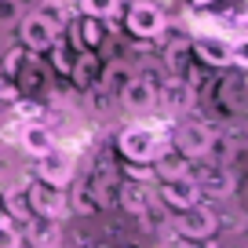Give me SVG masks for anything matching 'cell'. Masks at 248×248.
Listing matches in <instances>:
<instances>
[{
	"label": "cell",
	"instance_id": "cell-1",
	"mask_svg": "<svg viewBox=\"0 0 248 248\" xmlns=\"http://www.w3.org/2000/svg\"><path fill=\"white\" fill-rule=\"evenodd\" d=\"M168 150V135H161L150 124H128L117 132V154L124 164H154Z\"/></svg>",
	"mask_w": 248,
	"mask_h": 248
},
{
	"label": "cell",
	"instance_id": "cell-2",
	"mask_svg": "<svg viewBox=\"0 0 248 248\" xmlns=\"http://www.w3.org/2000/svg\"><path fill=\"white\" fill-rule=\"evenodd\" d=\"M168 150L183 154L186 161H208L212 150H216V132L201 117H183L168 132Z\"/></svg>",
	"mask_w": 248,
	"mask_h": 248
},
{
	"label": "cell",
	"instance_id": "cell-3",
	"mask_svg": "<svg viewBox=\"0 0 248 248\" xmlns=\"http://www.w3.org/2000/svg\"><path fill=\"white\" fill-rule=\"evenodd\" d=\"M124 30L135 40H161L168 33V15L154 0H132L124 8Z\"/></svg>",
	"mask_w": 248,
	"mask_h": 248
},
{
	"label": "cell",
	"instance_id": "cell-4",
	"mask_svg": "<svg viewBox=\"0 0 248 248\" xmlns=\"http://www.w3.org/2000/svg\"><path fill=\"white\" fill-rule=\"evenodd\" d=\"M26 194V208H30L33 219H47V223H62L70 216V201H66V190H55V186H44L33 179L30 186H22Z\"/></svg>",
	"mask_w": 248,
	"mask_h": 248
},
{
	"label": "cell",
	"instance_id": "cell-5",
	"mask_svg": "<svg viewBox=\"0 0 248 248\" xmlns=\"http://www.w3.org/2000/svg\"><path fill=\"white\" fill-rule=\"evenodd\" d=\"M73 175H77V161H73L70 150L51 146L47 154L37 157V168H33V179L44 186H55V190H70Z\"/></svg>",
	"mask_w": 248,
	"mask_h": 248
},
{
	"label": "cell",
	"instance_id": "cell-6",
	"mask_svg": "<svg viewBox=\"0 0 248 248\" xmlns=\"http://www.w3.org/2000/svg\"><path fill=\"white\" fill-rule=\"evenodd\" d=\"M171 230H175V237H186V241L216 237V233H219V216H216V208H212V204L197 201V204H190V208L175 212Z\"/></svg>",
	"mask_w": 248,
	"mask_h": 248
},
{
	"label": "cell",
	"instance_id": "cell-7",
	"mask_svg": "<svg viewBox=\"0 0 248 248\" xmlns=\"http://www.w3.org/2000/svg\"><path fill=\"white\" fill-rule=\"evenodd\" d=\"M157 77L150 70H135L132 77H128V84L121 88V95H117V102H121L128 113H150V109H157Z\"/></svg>",
	"mask_w": 248,
	"mask_h": 248
},
{
	"label": "cell",
	"instance_id": "cell-8",
	"mask_svg": "<svg viewBox=\"0 0 248 248\" xmlns=\"http://www.w3.org/2000/svg\"><path fill=\"white\" fill-rule=\"evenodd\" d=\"M197 62L201 66H212V70H230V51H233V40L223 37V33H201V37L190 40Z\"/></svg>",
	"mask_w": 248,
	"mask_h": 248
},
{
	"label": "cell",
	"instance_id": "cell-9",
	"mask_svg": "<svg viewBox=\"0 0 248 248\" xmlns=\"http://www.w3.org/2000/svg\"><path fill=\"white\" fill-rule=\"evenodd\" d=\"M117 204L128 219H142L154 204V190H150V183H139V179H121L117 183Z\"/></svg>",
	"mask_w": 248,
	"mask_h": 248
},
{
	"label": "cell",
	"instance_id": "cell-10",
	"mask_svg": "<svg viewBox=\"0 0 248 248\" xmlns=\"http://www.w3.org/2000/svg\"><path fill=\"white\" fill-rule=\"evenodd\" d=\"M157 197H161V204H164V208H171V212H183V208H190V204L204 201L201 190H197V183H194V175L161 179V190H157Z\"/></svg>",
	"mask_w": 248,
	"mask_h": 248
},
{
	"label": "cell",
	"instance_id": "cell-11",
	"mask_svg": "<svg viewBox=\"0 0 248 248\" xmlns=\"http://www.w3.org/2000/svg\"><path fill=\"white\" fill-rule=\"evenodd\" d=\"M55 37H59V33H55L37 11H26L22 22H18V44H22L30 55H44L47 47L55 44Z\"/></svg>",
	"mask_w": 248,
	"mask_h": 248
},
{
	"label": "cell",
	"instance_id": "cell-12",
	"mask_svg": "<svg viewBox=\"0 0 248 248\" xmlns=\"http://www.w3.org/2000/svg\"><path fill=\"white\" fill-rule=\"evenodd\" d=\"M194 183L201 190V197H230L233 194V171L216 161H208L204 168H194Z\"/></svg>",
	"mask_w": 248,
	"mask_h": 248
},
{
	"label": "cell",
	"instance_id": "cell-13",
	"mask_svg": "<svg viewBox=\"0 0 248 248\" xmlns=\"http://www.w3.org/2000/svg\"><path fill=\"white\" fill-rule=\"evenodd\" d=\"M70 44L77 51H99L102 40H106V22L102 18H92V15H80V18H70Z\"/></svg>",
	"mask_w": 248,
	"mask_h": 248
},
{
	"label": "cell",
	"instance_id": "cell-14",
	"mask_svg": "<svg viewBox=\"0 0 248 248\" xmlns=\"http://www.w3.org/2000/svg\"><path fill=\"white\" fill-rule=\"evenodd\" d=\"M190 59H194V47H190V37L183 40H171L168 47H164V73L175 80H186L190 84V77H194V70H190Z\"/></svg>",
	"mask_w": 248,
	"mask_h": 248
},
{
	"label": "cell",
	"instance_id": "cell-15",
	"mask_svg": "<svg viewBox=\"0 0 248 248\" xmlns=\"http://www.w3.org/2000/svg\"><path fill=\"white\" fill-rule=\"evenodd\" d=\"M18 146H22V154H30L33 161H37L40 154H47V150L55 146V132L44 121H30V124L18 128Z\"/></svg>",
	"mask_w": 248,
	"mask_h": 248
},
{
	"label": "cell",
	"instance_id": "cell-16",
	"mask_svg": "<svg viewBox=\"0 0 248 248\" xmlns=\"http://www.w3.org/2000/svg\"><path fill=\"white\" fill-rule=\"evenodd\" d=\"M219 106L226 113H245V73L241 70H230L223 80H219Z\"/></svg>",
	"mask_w": 248,
	"mask_h": 248
},
{
	"label": "cell",
	"instance_id": "cell-17",
	"mask_svg": "<svg viewBox=\"0 0 248 248\" xmlns=\"http://www.w3.org/2000/svg\"><path fill=\"white\" fill-rule=\"evenodd\" d=\"M99 73H102V59L99 51H77V59H73V70H70V80L80 88V92H88V88L99 84Z\"/></svg>",
	"mask_w": 248,
	"mask_h": 248
},
{
	"label": "cell",
	"instance_id": "cell-18",
	"mask_svg": "<svg viewBox=\"0 0 248 248\" xmlns=\"http://www.w3.org/2000/svg\"><path fill=\"white\" fill-rule=\"evenodd\" d=\"M150 168H154V183H161V179H179V175H194V161H186V157L175 154V150H164Z\"/></svg>",
	"mask_w": 248,
	"mask_h": 248
},
{
	"label": "cell",
	"instance_id": "cell-19",
	"mask_svg": "<svg viewBox=\"0 0 248 248\" xmlns=\"http://www.w3.org/2000/svg\"><path fill=\"white\" fill-rule=\"evenodd\" d=\"M33 11H37L55 33H62L66 26H70V18H73V0H37Z\"/></svg>",
	"mask_w": 248,
	"mask_h": 248
},
{
	"label": "cell",
	"instance_id": "cell-20",
	"mask_svg": "<svg viewBox=\"0 0 248 248\" xmlns=\"http://www.w3.org/2000/svg\"><path fill=\"white\" fill-rule=\"evenodd\" d=\"M44 55L51 59V66H55V73H59V77H70V70H73V59H77V47H73L66 37H55V44L47 47Z\"/></svg>",
	"mask_w": 248,
	"mask_h": 248
},
{
	"label": "cell",
	"instance_id": "cell-21",
	"mask_svg": "<svg viewBox=\"0 0 248 248\" xmlns=\"http://www.w3.org/2000/svg\"><path fill=\"white\" fill-rule=\"evenodd\" d=\"M77 11H80V15H92V18L109 22L113 15H121V0H77Z\"/></svg>",
	"mask_w": 248,
	"mask_h": 248
},
{
	"label": "cell",
	"instance_id": "cell-22",
	"mask_svg": "<svg viewBox=\"0 0 248 248\" xmlns=\"http://www.w3.org/2000/svg\"><path fill=\"white\" fill-rule=\"evenodd\" d=\"M11 109H15L18 124H30V121H44V102H40V99H30V95L15 99V102H11Z\"/></svg>",
	"mask_w": 248,
	"mask_h": 248
},
{
	"label": "cell",
	"instance_id": "cell-23",
	"mask_svg": "<svg viewBox=\"0 0 248 248\" xmlns=\"http://www.w3.org/2000/svg\"><path fill=\"white\" fill-rule=\"evenodd\" d=\"M0 248H26L18 226H0Z\"/></svg>",
	"mask_w": 248,
	"mask_h": 248
},
{
	"label": "cell",
	"instance_id": "cell-24",
	"mask_svg": "<svg viewBox=\"0 0 248 248\" xmlns=\"http://www.w3.org/2000/svg\"><path fill=\"white\" fill-rule=\"evenodd\" d=\"M15 99H22V95H18L15 77H8V73L0 70V102H15Z\"/></svg>",
	"mask_w": 248,
	"mask_h": 248
},
{
	"label": "cell",
	"instance_id": "cell-25",
	"mask_svg": "<svg viewBox=\"0 0 248 248\" xmlns=\"http://www.w3.org/2000/svg\"><path fill=\"white\" fill-rule=\"evenodd\" d=\"M171 248H219L212 237H201V241H186V237H179V241H171Z\"/></svg>",
	"mask_w": 248,
	"mask_h": 248
},
{
	"label": "cell",
	"instance_id": "cell-26",
	"mask_svg": "<svg viewBox=\"0 0 248 248\" xmlns=\"http://www.w3.org/2000/svg\"><path fill=\"white\" fill-rule=\"evenodd\" d=\"M4 4H8L11 11H33L37 8V0H4Z\"/></svg>",
	"mask_w": 248,
	"mask_h": 248
},
{
	"label": "cell",
	"instance_id": "cell-27",
	"mask_svg": "<svg viewBox=\"0 0 248 248\" xmlns=\"http://www.w3.org/2000/svg\"><path fill=\"white\" fill-rule=\"evenodd\" d=\"M8 44H11V40H8V26H4V22H0V55H4V51H8Z\"/></svg>",
	"mask_w": 248,
	"mask_h": 248
},
{
	"label": "cell",
	"instance_id": "cell-28",
	"mask_svg": "<svg viewBox=\"0 0 248 248\" xmlns=\"http://www.w3.org/2000/svg\"><path fill=\"white\" fill-rule=\"evenodd\" d=\"M0 226H15L11 216H8V208H4V197H0Z\"/></svg>",
	"mask_w": 248,
	"mask_h": 248
},
{
	"label": "cell",
	"instance_id": "cell-29",
	"mask_svg": "<svg viewBox=\"0 0 248 248\" xmlns=\"http://www.w3.org/2000/svg\"><path fill=\"white\" fill-rule=\"evenodd\" d=\"M194 8H208V4H216V0H190Z\"/></svg>",
	"mask_w": 248,
	"mask_h": 248
}]
</instances>
